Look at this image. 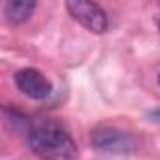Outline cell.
<instances>
[{
    "instance_id": "obj_1",
    "label": "cell",
    "mask_w": 160,
    "mask_h": 160,
    "mask_svg": "<svg viewBox=\"0 0 160 160\" xmlns=\"http://www.w3.org/2000/svg\"><path fill=\"white\" fill-rule=\"evenodd\" d=\"M27 141L30 151L42 160H73L77 156L72 136L57 122H45L32 128Z\"/></svg>"
},
{
    "instance_id": "obj_2",
    "label": "cell",
    "mask_w": 160,
    "mask_h": 160,
    "mask_svg": "<svg viewBox=\"0 0 160 160\" xmlns=\"http://www.w3.org/2000/svg\"><path fill=\"white\" fill-rule=\"evenodd\" d=\"M66 10L75 21H79L87 30L94 34H102L108 30V15L96 2L70 0V2H66Z\"/></svg>"
},
{
    "instance_id": "obj_3",
    "label": "cell",
    "mask_w": 160,
    "mask_h": 160,
    "mask_svg": "<svg viewBox=\"0 0 160 160\" xmlns=\"http://www.w3.org/2000/svg\"><path fill=\"white\" fill-rule=\"evenodd\" d=\"M15 83L17 89L32 100H43L51 92V83L47 81V77L34 68L19 70L15 73Z\"/></svg>"
},
{
    "instance_id": "obj_4",
    "label": "cell",
    "mask_w": 160,
    "mask_h": 160,
    "mask_svg": "<svg viewBox=\"0 0 160 160\" xmlns=\"http://www.w3.org/2000/svg\"><path fill=\"white\" fill-rule=\"evenodd\" d=\"M92 145L108 154H121L128 152L132 147V141L126 134L115 130V128H98L92 132Z\"/></svg>"
},
{
    "instance_id": "obj_5",
    "label": "cell",
    "mask_w": 160,
    "mask_h": 160,
    "mask_svg": "<svg viewBox=\"0 0 160 160\" xmlns=\"http://www.w3.org/2000/svg\"><path fill=\"white\" fill-rule=\"evenodd\" d=\"M34 8L36 2H30V0H10L4 8V13L12 25H21L32 15Z\"/></svg>"
},
{
    "instance_id": "obj_6",
    "label": "cell",
    "mask_w": 160,
    "mask_h": 160,
    "mask_svg": "<svg viewBox=\"0 0 160 160\" xmlns=\"http://www.w3.org/2000/svg\"><path fill=\"white\" fill-rule=\"evenodd\" d=\"M151 119H152V121H156V122H160V109L152 111V113H151Z\"/></svg>"
},
{
    "instance_id": "obj_7",
    "label": "cell",
    "mask_w": 160,
    "mask_h": 160,
    "mask_svg": "<svg viewBox=\"0 0 160 160\" xmlns=\"http://www.w3.org/2000/svg\"><path fill=\"white\" fill-rule=\"evenodd\" d=\"M156 25H158V30H160V15L156 17Z\"/></svg>"
},
{
    "instance_id": "obj_8",
    "label": "cell",
    "mask_w": 160,
    "mask_h": 160,
    "mask_svg": "<svg viewBox=\"0 0 160 160\" xmlns=\"http://www.w3.org/2000/svg\"><path fill=\"white\" fill-rule=\"evenodd\" d=\"M158 83H160V73H158Z\"/></svg>"
}]
</instances>
